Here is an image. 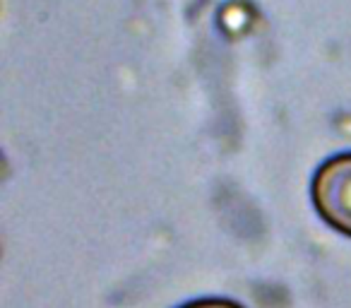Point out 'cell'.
I'll return each mask as SVG.
<instances>
[{"mask_svg": "<svg viewBox=\"0 0 351 308\" xmlns=\"http://www.w3.org/2000/svg\"><path fill=\"white\" fill-rule=\"evenodd\" d=\"M178 308H243V306L231 301V298H197V301L183 303Z\"/></svg>", "mask_w": 351, "mask_h": 308, "instance_id": "cell-2", "label": "cell"}, {"mask_svg": "<svg viewBox=\"0 0 351 308\" xmlns=\"http://www.w3.org/2000/svg\"><path fill=\"white\" fill-rule=\"evenodd\" d=\"M311 200L327 226L351 239V152L335 154L317 167Z\"/></svg>", "mask_w": 351, "mask_h": 308, "instance_id": "cell-1", "label": "cell"}]
</instances>
